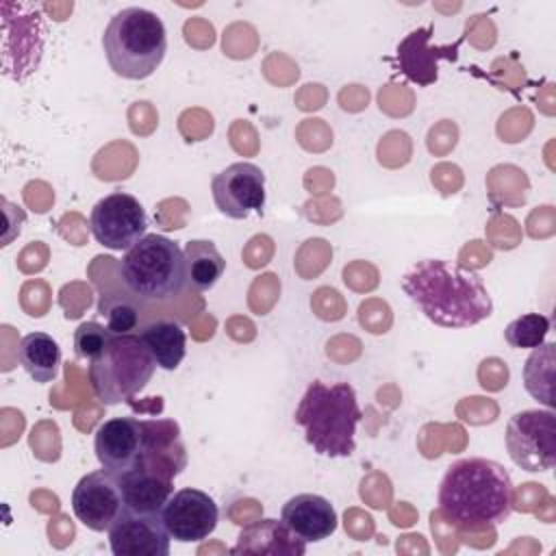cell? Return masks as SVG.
Instances as JSON below:
<instances>
[{"instance_id":"cell-1","label":"cell","mask_w":556,"mask_h":556,"mask_svg":"<svg viewBox=\"0 0 556 556\" xmlns=\"http://www.w3.org/2000/svg\"><path fill=\"white\" fill-rule=\"evenodd\" d=\"M402 289L441 328H469L493 313V300L480 274L443 258L415 263L404 274Z\"/></svg>"},{"instance_id":"cell-2","label":"cell","mask_w":556,"mask_h":556,"mask_svg":"<svg viewBox=\"0 0 556 556\" xmlns=\"http://www.w3.org/2000/svg\"><path fill=\"white\" fill-rule=\"evenodd\" d=\"M515 486L504 465L491 458L454 460L439 484V513L458 528H486L510 517Z\"/></svg>"},{"instance_id":"cell-3","label":"cell","mask_w":556,"mask_h":556,"mask_svg":"<svg viewBox=\"0 0 556 556\" xmlns=\"http://www.w3.org/2000/svg\"><path fill=\"white\" fill-rule=\"evenodd\" d=\"M293 419L304 430L306 443L319 456L348 458L354 454L356 426L363 419V410L352 384H326L313 380L306 387Z\"/></svg>"},{"instance_id":"cell-4","label":"cell","mask_w":556,"mask_h":556,"mask_svg":"<svg viewBox=\"0 0 556 556\" xmlns=\"http://www.w3.org/2000/svg\"><path fill=\"white\" fill-rule=\"evenodd\" d=\"M102 50L113 74L126 80H143L165 59V24L150 9L126 7L109 20L102 33Z\"/></svg>"},{"instance_id":"cell-5","label":"cell","mask_w":556,"mask_h":556,"mask_svg":"<svg viewBox=\"0 0 556 556\" xmlns=\"http://www.w3.org/2000/svg\"><path fill=\"white\" fill-rule=\"evenodd\" d=\"M117 271L126 291L141 302H169L187 287L182 248L156 232L128 248L117 263Z\"/></svg>"},{"instance_id":"cell-6","label":"cell","mask_w":556,"mask_h":556,"mask_svg":"<svg viewBox=\"0 0 556 556\" xmlns=\"http://www.w3.org/2000/svg\"><path fill=\"white\" fill-rule=\"evenodd\" d=\"M156 361L146 348L139 332L113 334L106 348L89 361V382L93 395L115 406L132 400L152 380Z\"/></svg>"},{"instance_id":"cell-7","label":"cell","mask_w":556,"mask_h":556,"mask_svg":"<svg viewBox=\"0 0 556 556\" xmlns=\"http://www.w3.org/2000/svg\"><path fill=\"white\" fill-rule=\"evenodd\" d=\"M506 450L523 471H549L556 465V415L552 408L515 413L506 424Z\"/></svg>"},{"instance_id":"cell-8","label":"cell","mask_w":556,"mask_h":556,"mask_svg":"<svg viewBox=\"0 0 556 556\" xmlns=\"http://www.w3.org/2000/svg\"><path fill=\"white\" fill-rule=\"evenodd\" d=\"M89 230L100 245L122 252L148 235V215L135 195L115 191L93 204Z\"/></svg>"},{"instance_id":"cell-9","label":"cell","mask_w":556,"mask_h":556,"mask_svg":"<svg viewBox=\"0 0 556 556\" xmlns=\"http://www.w3.org/2000/svg\"><path fill=\"white\" fill-rule=\"evenodd\" d=\"M211 195L228 219H248L265 208V174L258 165L237 161L211 178Z\"/></svg>"},{"instance_id":"cell-10","label":"cell","mask_w":556,"mask_h":556,"mask_svg":"<svg viewBox=\"0 0 556 556\" xmlns=\"http://www.w3.org/2000/svg\"><path fill=\"white\" fill-rule=\"evenodd\" d=\"M72 510L85 528L93 532H109L126 510L117 476L106 469L83 476L72 491Z\"/></svg>"},{"instance_id":"cell-11","label":"cell","mask_w":556,"mask_h":556,"mask_svg":"<svg viewBox=\"0 0 556 556\" xmlns=\"http://www.w3.org/2000/svg\"><path fill=\"white\" fill-rule=\"evenodd\" d=\"M161 519L174 541L198 543L215 532L219 506L208 493L187 486L172 493L161 510Z\"/></svg>"},{"instance_id":"cell-12","label":"cell","mask_w":556,"mask_h":556,"mask_svg":"<svg viewBox=\"0 0 556 556\" xmlns=\"http://www.w3.org/2000/svg\"><path fill=\"white\" fill-rule=\"evenodd\" d=\"M143 447V426L139 417H111L102 421L93 434L96 458L102 469L122 476L130 471Z\"/></svg>"},{"instance_id":"cell-13","label":"cell","mask_w":556,"mask_h":556,"mask_svg":"<svg viewBox=\"0 0 556 556\" xmlns=\"http://www.w3.org/2000/svg\"><path fill=\"white\" fill-rule=\"evenodd\" d=\"M169 532L161 515L124 510L109 530V545L115 556H167Z\"/></svg>"},{"instance_id":"cell-14","label":"cell","mask_w":556,"mask_h":556,"mask_svg":"<svg viewBox=\"0 0 556 556\" xmlns=\"http://www.w3.org/2000/svg\"><path fill=\"white\" fill-rule=\"evenodd\" d=\"M432 33L434 26H421L410 30L397 46V67L400 72L421 85L428 87L432 83H437L439 78V61H456L458 59V48H460V39H456L454 43H445V46H437L432 43Z\"/></svg>"},{"instance_id":"cell-15","label":"cell","mask_w":556,"mask_h":556,"mask_svg":"<svg viewBox=\"0 0 556 556\" xmlns=\"http://www.w3.org/2000/svg\"><path fill=\"white\" fill-rule=\"evenodd\" d=\"M285 526L304 543H317L334 534L339 517L334 506L317 493H298L280 510Z\"/></svg>"},{"instance_id":"cell-16","label":"cell","mask_w":556,"mask_h":556,"mask_svg":"<svg viewBox=\"0 0 556 556\" xmlns=\"http://www.w3.org/2000/svg\"><path fill=\"white\" fill-rule=\"evenodd\" d=\"M230 552L261 556H302L306 552V543L295 536L282 519H258L239 532Z\"/></svg>"},{"instance_id":"cell-17","label":"cell","mask_w":556,"mask_h":556,"mask_svg":"<svg viewBox=\"0 0 556 556\" xmlns=\"http://www.w3.org/2000/svg\"><path fill=\"white\" fill-rule=\"evenodd\" d=\"M124 502L128 510L161 515L163 506L174 493V478L146 467H132L130 471L117 476Z\"/></svg>"},{"instance_id":"cell-18","label":"cell","mask_w":556,"mask_h":556,"mask_svg":"<svg viewBox=\"0 0 556 556\" xmlns=\"http://www.w3.org/2000/svg\"><path fill=\"white\" fill-rule=\"evenodd\" d=\"M139 337L156 361V367L174 371L182 363L187 352V334L178 321L154 319L139 330Z\"/></svg>"},{"instance_id":"cell-19","label":"cell","mask_w":556,"mask_h":556,"mask_svg":"<svg viewBox=\"0 0 556 556\" xmlns=\"http://www.w3.org/2000/svg\"><path fill=\"white\" fill-rule=\"evenodd\" d=\"M17 361L35 382L46 384L59 376L61 348L46 332H28L20 339Z\"/></svg>"},{"instance_id":"cell-20","label":"cell","mask_w":556,"mask_h":556,"mask_svg":"<svg viewBox=\"0 0 556 556\" xmlns=\"http://www.w3.org/2000/svg\"><path fill=\"white\" fill-rule=\"evenodd\" d=\"M187 265V285L195 291H208L224 276L226 261L208 239H191L182 248Z\"/></svg>"},{"instance_id":"cell-21","label":"cell","mask_w":556,"mask_h":556,"mask_svg":"<svg viewBox=\"0 0 556 556\" xmlns=\"http://www.w3.org/2000/svg\"><path fill=\"white\" fill-rule=\"evenodd\" d=\"M554 352H556L554 343H543V345L532 350V354L528 356V361L523 365L526 391L534 400L545 404L547 408H554V395H552V387H554Z\"/></svg>"},{"instance_id":"cell-22","label":"cell","mask_w":556,"mask_h":556,"mask_svg":"<svg viewBox=\"0 0 556 556\" xmlns=\"http://www.w3.org/2000/svg\"><path fill=\"white\" fill-rule=\"evenodd\" d=\"M98 313L104 317V326L113 334H130L139 326V306L124 295L102 293Z\"/></svg>"},{"instance_id":"cell-23","label":"cell","mask_w":556,"mask_h":556,"mask_svg":"<svg viewBox=\"0 0 556 556\" xmlns=\"http://www.w3.org/2000/svg\"><path fill=\"white\" fill-rule=\"evenodd\" d=\"M547 332H549V317H545L541 313H526V315L513 319L504 328V339L510 348L534 350L545 343Z\"/></svg>"},{"instance_id":"cell-24","label":"cell","mask_w":556,"mask_h":556,"mask_svg":"<svg viewBox=\"0 0 556 556\" xmlns=\"http://www.w3.org/2000/svg\"><path fill=\"white\" fill-rule=\"evenodd\" d=\"M113 332L100 321H83L74 332V352L78 358L93 361L109 343Z\"/></svg>"}]
</instances>
